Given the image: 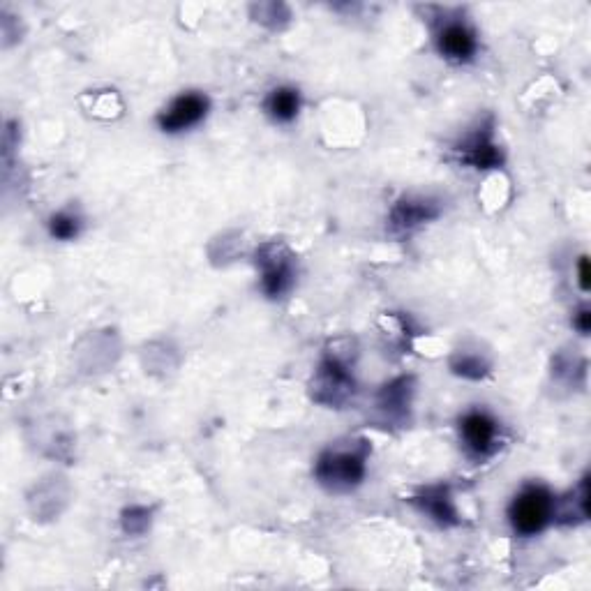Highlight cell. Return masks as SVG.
Masks as SVG:
<instances>
[{
    "mask_svg": "<svg viewBox=\"0 0 591 591\" xmlns=\"http://www.w3.org/2000/svg\"><path fill=\"white\" fill-rule=\"evenodd\" d=\"M298 109H301V93L296 88L280 86L266 97V114L275 123H291L298 116Z\"/></svg>",
    "mask_w": 591,
    "mask_h": 591,
    "instance_id": "8fae6325",
    "label": "cell"
},
{
    "mask_svg": "<svg viewBox=\"0 0 591 591\" xmlns=\"http://www.w3.org/2000/svg\"><path fill=\"white\" fill-rule=\"evenodd\" d=\"M208 109H211V102H208V97L204 93H183L157 116V125L167 134L185 132L204 121L208 116Z\"/></svg>",
    "mask_w": 591,
    "mask_h": 591,
    "instance_id": "5b68a950",
    "label": "cell"
},
{
    "mask_svg": "<svg viewBox=\"0 0 591 591\" xmlns=\"http://www.w3.org/2000/svg\"><path fill=\"white\" fill-rule=\"evenodd\" d=\"M81 231V218L70 211L56 213L54 218L49 220V234L58 238V241H72L77 238Z\"/></svg>",
    "mask_w": 591,
    "mask_h": 591,
    "instance_id": "4fadbf2b",
    "label": "cell"
},
{
    "mask_svg": "<svg viewBox=\"0 0 591 591\" xmlns=\"http://www.w3.org/2000/svg\"><path fill=\"white\" fill-rule=\"evenodd\" d=\"M573 326L578 328L582 335H589V331H591V310L589 308H580L578 314H575V319H573Z\"/></svg>",
    "mask_w": 591,
    "mask_h": 591,
    "instance_id": "2e32d148",
    "label": "cell"
},
{
    "mask_svg": "<svg viewBox=\"0 0 591 591\" xmlns=\"http://www.w3.org/2000/svg\"><path fill=\"white\" fill-rule=\"evenodd\" d=\"M409 393H411V379H398L393 384H388L384 391H381L379 407L386 411V414H405L409 407Z\"/></svg>",
    "mask_w": 591,
    "mask_h": 591,
    "instance_id": "7c38bea8",
    "label": "cell"
},
{
    "mask_svg": "<svg viewBox=\"0 0 591 591\" xmlns=\"http://www.w3.org/2000/svg\"><path fill=\"white\" fill-rule=\"evenodd\" d=\"M557 501L552 492L543 485H529L515 495V499L508 506V520L515 534L520 536H536L550 525L555 518Z\"/></svg>",
    "mask_w": 591,
    "mask_h": 591,
    "instance_id": "7a4b0ae2",
    "label": "cell"
},
{
    "mask_svg": "<svg viewBox=\"0 0 591 591\" xmlns=\"http://www.w3.org/2000/svg\"><path fill=\"white\" fill-rule=\"evenodd\" d=\"M351 393H354V379L347 363H342L338 356H326L314 379V400L338 407Z\"/></svg>",
    "mask_w": 591,
    "mask_h": 591,
    "instance_id": "277c9868",
    "label": "cell"
},
{
    "mask_svg": "<svg viewBox=\"0 0 591 591\" xmlns=\"http://www.w3.org/2000/svg\"><path fill=\"white\" fill-rule=\"evenodd\" d=\"M453 372L467 379H481L488 374V363L481 356H460L453 361Z\"/></svg>",
    "mask_w": 591,
    "mask_h": 591,
    "instance_id": "5bb4252c",
    "label": "cell"
},
{
    "mask_svg": "<svg viewBox=\"0 0 591 591\" xmlns=\"http://www.w3.org/2000/svg\"><path fill=\"white\" fill-rule=\"evenodd\" d=\"M578 275H580V289L582 291H589V261L587 257H580V264H578Z\"/></svg>",
    "mask_w": 591,
    "mask_h": 591,
    "instance_id": "e0dca14e",
    "label": "cell"
},
{
    "mask_svg": "<svg viewBox=\"0 0 591 591\" xmlns=\"http://www.w3.org/2000/svg\"><path fill=\"white\" fill-rule=\"evenodd\" d=\"M460 437L469 455L488 458L499 446V425L485 411H469L460 421Z\"/></svg>",
    "mask_w": 591,
    "mask_h": 591,
    "instance_id": "8992f818",
    "label": "cell"
},
{
    "mask_svg": "<svg viewBox=\"0 0 591 591\" xmlns=\"http://www.w3.org/2000/svg\"><path fill=\"white\" fill-rule=\"evenodd\" d=\"M437 49L439 54L451 63H469L478 51V40L474 28L465 21H446L437 31Z\"/></svg>",
    "mask_w": 591,
    "mask_h": 591,
    "instance_id": "52a82bcc",
    "label": "cell"
},
{
    "mask_svg": "<svg viewBox=\"0 0 591 591\" xmlns=\"http://www.w3.org/2000/svg\"><path fill=\"white\" fill-rule=\"evenodd\" d=\"M257 266L261 268V289L268 298H282L294 287L296 268L294 257L282 245L268 243L257 252Z\"/></svg>",
    "mask_w": 591,
    "mask_h": 591,
    "instance_id": "3957f363",
    "label": "cell"
},
{
    "mask_svg": "<svg viewBox=\"0 0 591 591\" xmlns=\"http://www.w3.org/2000/svg\"><path fill=\"white\" fill-rule=\"evenodd\" d=\"M148 515L151 513H148L146 508H130V511H125L123 513V527H125L127 534H134V525H137V522H141L144 527L151 525V518H148Z\"/></svg>",
    "mask_w": 591,
    "mask_h": 591,
    "instance_id": "9a60e30c",
    "label": "cell"
},
{
    "mask_svg": "<svg viewBox=\"0 0 591 591\" xmlns=\"http://www.w3.org/2000/svg\"><path fill=\"white\" fill-rule=\"evenodd\" d=\"M368 471V446L361 441L351 448H328L319 455L314 476L331 492H349L361 485Z\"/></svg>",
    "mask_w": 591,
    "mask_h": 591,
    "instance_id": "6da1fadb",
    "label": "cell"
},
{
    "mask_svg": "<svg viewBox=\"0 0 591 591\" xmlns=\"http://www.w3.org/2000/svg\"><path fill=\"white\" fill-rule=\"evenodd\" d=\"M462 160L476 169H497L504 164V153L501 148L492 141V130L490 127H483L462 141L460 146Z\"/></svg>",
    "mask_w": 591,
    "mask_h": 591,
    "instance_id": "ba28073f",
    "label": "cell"
},
{
    "mask_svg": "<svg viewBox=\"0 0 591 591\" xmlns=\"http://www.w3.org/2000/svg\"><path fill=\"white\" fill-rule=\"evenodd\" d=\"M439 215V204L432 199H402L391 211V227L393 231H414L421 224L435 220Z\"/></svg>",
    "mask_w": 591,
    "mask_h": 591,
    "instance_id": "9c48e42d",
    "label": "cell"
},
{
    "mask_svg": "<svg viewBox=\"0 0 591 591\" xmlns=\"http://www.w3.org/2000/svg\"><path fill=\"white\" fill-rule=\"evenodd\" d=\"M418 511L430 515V520H435L441 527H453L458 525V511H455L451 492L444 485H437V488H428L423 490L421 495L411 499Z\"/></svg>",
    "mask_w": 591,
    "mask_h": 591,
    "instance_id": "30bf717a",
    "label": "cell"
}]
</instances>
